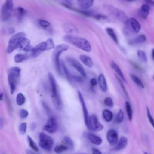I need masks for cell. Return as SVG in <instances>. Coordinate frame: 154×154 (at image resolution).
Instances as JSON below:
<instances>
[{
  "label": "cell",
  "instance_id": "1",
  "mask_svg": "<svg viewBox=\"0 0 154 154\" xmlns=\"http://www.w3.org/2000/svg\"><path fill=\"white\" fill-rule=\"evenodd\" d=\"M64 40L66 42L72 44L75 46L87 52H90L91 50V46L90 42L83 37L74 36L72 35H67L64 36Z\"/></svg>",
  "mask_w": 154,
  "mask_h": 154
},
{
  "label": "cell",
  "instance_id": "2",
  "mask_svg": "<svg viewBox=\"0 0 154 154\" xmlns=\"http://www.w3.org/2000/svg\"><path fill=\"white\" fill-rule=\"evenodd\" d=\"M55 45L54 41L52 38H48L46 41L40 42L38 45H37L33 47L31 52V56L33 58H36L38 56L40 55V54L46 51L51 50L53 48H54Z\"/></svg>",
  "mask_w": 154,
  "mask_h": 154
},
{
  "label": "cell",
  "instance_id": "3",
  "mask_svg": "<svg viewBox=\"0 0 154 154\" xmlns=\"http://www.w3.org/2000/svg\"><path fill=\"white\" fill-rule=\"evenodd\" d=\"M20 75V69L18 67H13L9 69L8 81L10 86V93L13 94L16 89Z\"/></svg>",
  "mask_w": 154,
  "mask_h": 154
},
{
  "label": "cell",
  "instance_id": "4",
  "mask_svg": "<svg viewBox=\"0 0 154 154\" xmlns=\"http://www.w3.org/2000/svg\"><path fill=\"white\" fill-rule=\"evenodd\" d=\"M69 46L67 45L62 43V44H60V45H58V46H57L55 48L54 51L53 52L52 59H53L56 70L60 74H61V71H62L61 63L60 61V56L63 52L69 49Z\"/></svg>",
  "mask_w": 154,
  "mask_h": 154
},
{
  "label": "cell",
  "instance_id": "5",
  "mask_svg": "<svg viewBox=\"0 0 154 154\" xmlns=\"http://www.w3.org/2000/svg\"><path fill=\"white\" fill-rule=\"evenodd\" d=\"M125 24L123 32L126 35L137 34L140 31L141 25L135 18L128 19Z\"/></svg>",
  "mask_w": 154,
  "mask_h": 154
},
{
  "label": "cell",
  "instance_id": "6",
  "mask_svg": "<svg viewBox=\"0 0 154 154\" xmlns=\"http://www.w3.org/2000/svg\"><path fill=\"white\" fill-rule=\"evenodd\" d=\"M103 7L111 15L122 22L125 23L128 19L126 14L123 11L114 6L110 5H104Z\"/></svg>",
  "mask_w": 154,
  "mask_h": 154
},
{
  "label": "cell",
  "instance_id": "7",
  "mask_svg": "<svg viewBox=\"0 0 154 154\" xmlns=\"http://www.w3.org/2000/svg\"><path fill=\"white\" fill-rule=\"evenodd\" d=\"M24 37H25V34L23 32H17L15 34H14L9 40L8 45H7V51L8 54L11 53L13 52L14 49L17 48L19 43L23 39Z\"/></svg>",
  "mask_w": 154,
  "mask_h": 154
},
{
  "label": "cell",
  "instance_id": "8",
  "mask_svg": "<svg viewBox=\"0 0 154 154\" xmlns=\"http://www.w3.org/2000/svg\"><path fill=\"white\" fill-rule=\"evenodd\" d=\"M39 146L43 149L49 151L54 146V140L46 134L41 132L39 135Z\"/></svg>",
  "mask_w": 154,
  "mask_h": 154
},
{
  "label": "cell",
  "instance_id": "9",
  "mask_svg": "<svg viewBox=\"0 0 154 154\" xmlns=\"http://www.w3.org/2000/svg\"><path fill=\"white\" fill-rule=\"evenodd\" d=\"M13 0H5L1 10V19L2 21H6L10 18L13 11Z\"/></svg>",
  "mask_w": 154,
  "mask_h": 154
},
{
  "label": "cell",
  "instance_id": "10",
  "mask_svg": "<svg viewBox=\"0 0 154 154\" xmlns=\"http://www.w3.org/2000/svg\"><path fill=\"white\" fill-rule=\"evenodd\" d=\"M87 128L94 131H99L102 130L103 126L99 123L97 116L95 114H93L89 117Z\"/></svg>",
  "mask_w": 154,
  "mask_h": 154
},
{
  "label": "cell",
  "instance_id": "11",
  "mask_svg": "<svg viewBox=\"0 0 154 154\" xmlns=\"http://www.w3.org/2000/svg\"><path fill=\"white\" fill-rule=\"evenodd\" d=\"M58 127L57 122L55 117H51L44 126V129L49 133H54Z\"/></svg>",
  "mask_w": 154,
  "mask_h": 154
},
{
  "label": "cell",
  "instance_id": "12",
  "mask_svg": "<svg viewBox=\"0 0 154 154\" xmlns=\"http://www.w3.org/2000/svg\"><path fill=\"white\" fill-rule=\"evenodd\" d=\"M78 97H79V99L81 106H82V109L83 110L84 122H85V125L87 126L88 124V120H89V117H90L88 116V113L87 108V106H86L85 102V100L84 99L83 96H82V94H81V93L79 91H78Z\"/></svg>",
  "mask_w": 154,
  "mask_h": 154
},
{
  "label": "cell",
  "instance_id": "13",
  "mask_svg": "<svg viewBox=\"0 0 154 154\" xmlns=\"http://www.w3.org/2000/svg\"><path fill=\"white\" fill-rule=\"evenodd\" d=\"M106 138L111 146H115L118 142V134L117 132L114 129H110L106 134Z\"/></svg>",
  "mask_w": 154,
  "mask_h": 154
},
{
  "label": "cell",
  "instance_id": "14",
  "mask_svg": "<svg viewBox=\"0 0 154 154\" xmlns=\"http://www.w3.org/2000/svg\"><path fill=\"white\" fill-rule=\"evenodd\" d=\"M69 61L71 64V65L80 73V75L82 76L84 78L86 77L85 70L80 63H79L78 61H76L73 58H69Z\"/></svg>",
  "mask_w": 154,
  "mask_h": 154
},
{
  "label": "cell",
  "instance_id": "15",
  "mask_svg": "<svg viewBox=\"0 0 154 154\" xmlns=\"http://www.w3.org/2000/svg\"><path fill=\"white\" fill-rule=\"evenodd\" d=\"M32 48L33 47L31 46L29 40H28L26 37H24L23 39H22L17 47V49L26 52L31 51Z\"/></svg>",
  "mask_w": 154,
  "mask_h": 154
},
{
  "label": "cell",
  "instance_id": "16",
  "mask_svg": "<svg viewBox=\"0 0 154 154\" xmlns=\"http://www.w3.org/2000/svg\"><path fill=\"white\" fill-rule=\"evenodd\" d=\"M48 79L51 85V94L52 96H55L58 95V91H57V82L55 81V79L54 76V75L51 73H48Z\"/></svg>",
  "mask_w": 154,
  "mask_h": 154
},
{
  "label": "cell",
  "instance_id": "17",
  "mask_svg": "<svg viewBox=\"0 0 154 154\" xmlns=\"http://www.w3.org/2000/svg\"><path fill=\"white\" fill-rule=\"evenodd\" d=\"M87 137L88 140L91 142L93 144L99 146L102 143V140L101 138H100L99 136H97L93 134L89 133L87 135Z\"/></svg>",
  "mask_w": 154,
  "mask_h": 154
},
{
  "label": "cell",
  "instance_id": "18",
  "mask_svg": "<svg viewBox=\"0 0 154 154\" xmlns=\"http://www.w3.org/2000/svg\"><path fill=\"white\" fill-rule=\"evenodd\" d=\"M128 144V139L126 137H120L119 141L116 144V147H114V149L116 150H120L125 148Z\"/></svg>",
  "mask_w": 154,
  "mask_h": 154
},
{
  "label": "cell",
  "instance_id": "19",
  "mask_svg": "<svg viewBox=\"0 0 154 154\" xmlns=\"http://www.w3.org/2000/svg\"><path fill=\"white\" fill-rule=\"evenodd\" d=\"M98 82H99V85L100 90L105 92L107 90V83L106 79L103 74H100L98 78Z\"/></svg>",
  "mask_w": 154,
  "mask_h": 154
},
{
  "label": "cell",
  "instance_id": "20",
  "mask_svg": "<svg viewBox=\"0 0 154 154\" xmlns=\"http://www.w3.org/2000/svg\"><path fill=\"white\" fill-rule=\"evenodd\" d=\"M63 28L67 34H74L78 32L77 28L71 23H65L63 25Z\"/></svg>",
  "mask_w": 154,
  "mask_h": 154
},
{
  "label": "cell",
  "instance_id": "21",
  "mask_svg": "<svg viewBox=\"0 0 154 154\" xmlns=\"http://www.w3.org/2000/svg\"><path fill=\"white\" fill-rule=\"evenodd\" d=\"M80 60L87 67H91L93 66V61L92 60V59L85 55H81L80 57Z\"/></svg>",
  "mask_w": 154,
  "mask_h": 154
},
{
  "label": "cell",
  "instance_id": "22",
  "mask_svg": "<svg viewBox=\"0 0 154 154\" xmlns=\"http://www.w3.org/2000/svg\"><path fill=\"white\" fill-rule=\"evenodd\" d=\"M94 2V0H78L79 5L83 9L90 8Z\"/></svg>",
  "mask_w": 154,
  "mask_h": 154
},
{
  "label": "cell",
  "instance_id": "23",
  "mask_svg": "<svg viewBox=\"0 0 154 154\" xmlns=\"http://www.w3.org/2000/svg\"><path fill=\"white\" fill-rule=\"evenodd\" d=\"M146 37L143 34H141L131 40L129 42V43L130 45H136V44L144 43V42H146Z\"/></svg>",
  "mask_w": 154,
  "mask_h": 154
},
{
  "label": "cell",
  "instance_id": "24",
  "mask_svg": "<svg viewBox=\"0 0 154 154\" xmlns=\"http://www.w3.org/2000/svg\"><path fill=\"white\" fill-rule=\"evenodd\" d=\"M149 11H150V7L149 5H147V4L143 5L141 7V8L140 10V14L141 17L143 18L144 19H146L149 15Z\"/></svg>",
  "mask_w": 154,
  "mask_h": 154
},
{
  "label": "cell",
  "instance_id": "25",
  "mask_svg": "<svg viewBox=\"0 0 154 154\" xmlns=\"http://www.w3.org/2000/svg\"><path fill=\"white\" fill-rule=\"evenodd\" d=\"M111 66L112 69L116 72V73L118 75V76L120 77V78L122 79L123 81H126L125 78V76H124V75H123V72H122L121 69H120V67L117 66V64H116L114 62L111 61Z\"/></svg>",
  "mask_w": 154,
  "mask_h": 154
},
{
  "label": "cell",
  "instance_id": "26",
  "mask_svg": "<svg viewBox=\"0 0 154 154\" xmlns=\"http://www.w3.org/2000/svg\"><path fill=\"white\" fill-rule=\"evenodd\" d=\"M52 100L56 109L60 110L62 108V102L59 94L55 96H52Z\"/></svg>",
  "mask_w": 154,
  "mask_h": 154
},
{
  "label": "cell",
  "instance_id": "27",
  "mask_svg": "<svg viewBox=\"0 0 154 154\" xmlns=\"http://www.w3.org/2000/svg\"><path fill=\"white\" fill-rule=\"evenodd\" d=\"M37 24L42 28L44 29H49L50 28H51V23L46 20H44V19H38L37 21Z\"/></svg>",
  "mask_w": 154,
  "mask_h": 154
},
{
  "label": "cell",
  "instance_id": "28",
  "mask_svg": "<svg viewBox=\"0 0 154 154\" xmlns=\"http://www.w3.org/2000/svg\"><path fill=\"white\" fill-rule=\"evenodd\" d=\"M106 32H107L108 35L112 38V40L117 44H118V38L117 36L114 31V30L112 28H106Z\"/></svg>",
  "mask_w": 154,
  "mask_h": 154
},
{
  "label": "cell",
  "instance_id": "29",
  "mask_svg": "<svg viewBox=\"0 0 154 154\" xmlns=\"http://www.w3.org/2000/svg\"><path fill=\"white\" fill-rule=\"evenodd\" d=\"M102 116L104 120L107 122H111L113 118L112 112L108 109H104L102 112Z\"/></svg>",
  "mask_w": 154,
  "mask_h": 154
},
{
  "label": "cell",
  "instance_id": "30",
  "mask_svg": "<svg viewBox=\"0 0 154 154\" xmlns=\"http://www.w3.org/2000/svg\"><path fill=\"white\" fill-rule=\"evenodd\" d=\"M27 55L23 54H17L14 57V61L17 63H22L27 59Z\"/></svg>",
  "mask_w": 154,
  "mask_h": 154
},
{
  "label": "cell",
  "instance_id": "31",
  "mask_svg": "<svg viewBox=\"0 0 154 154\" xmlns=\"http://www.w3.org/2000/svg\"><path fill=\"white\" fill-rule=\"evenodd\" d=\"M137 55L138 59L143 63H146L147 61V57L146 53L142 50H138L137 51Z\"/></svg>",
  "mask_w": 154,
  "mask_h": 154
},
{
  "label": "cell",
  "instance_id": "32",
  "mask_svg": "<svg viewBox=\"0 0 154 154\" xmlns=\"http://www.w3.org/2000/svg\"><path fill=\"white\" fill-rule=\"evenodd\" d=\"M130 76H131V79L134 81V82L135 84H136L138 87H140L141 88H144V85L143 82L141 81V79L138 77H137V76H135L134 75H132V74H131Z\"/></svg>",
  "mask_w": 154,
  "mask_h": 154
},
{
  "label": "cell",
  "instance_id": "33",
  "mask_svg": "<svg viewBox=\"0 0 154 154\" xmlns=\"http://www.w3.org/2000/svg\"><path fill=\"white\" fill-rule=\"evenodd\" d=\"M26 10L23 8L19 7L16 9V14L18 20H20L26 14Z\"/></svg>",
  "mask_w": 154,
  "mask_h": 154
},
{
  "label": "cell",
  "instance_id": "34",
  "mask_svg": "<svg viewBox=\"0 0 154 154\" xmlns=\"http://www.w3.org/2000/svg\"><path fill=\"white\" fill-rule=\"evenodd\" d=\"M125 107H126V113H127L128 119L130 121H131L132 119V110L131 104L129 103V102H128V101L126 102Z\"/></svg>",
  "mask_w": 154,
  "mask_h": 154
},
{
  "label": "cell",
  "instance_id": "35",
  "mask_svg": "<svg viewBox=\"0 0 154 154\" xmlns=\"http://www.w3.org/2000/svg\"><path fill=\"white\" fill-rule=\"evenodd\" d=\"M25 102V97L22 93H19L16 96V103L18 105H23Z\"/></svg>",
  "mask_w": 154,
  "mask_h": 154
},
{
  "label": "cell",
  "instance_id": "36",
  "mask_svg": "<svg viewBox=\"0 0 154 154\" xmlns=\"http://www.w3.org/2000/svg\"><path fill=\"white\" fill-rule=\"evenodd\" d=\"M123 119H124V113L122 109H120L115 118V122L117 123H120L123 120Z\"/></svg>",
  "mask_w": 154,
  "mask_h": 154
},
{
  "label": "cell",
  "instance_id": "37",
  "mask_svg": "<svg viewBox=\"0 0 154 154\" xmlns=\"http://www.w3.org/2000/svg\"><path fill=\"white\" fill-rule=\"evenodd\" d=\"M28 143L30 146V147H31V149L35 151V152H38V148L37 146V144H35V143L33 141V140L31 138V137L28 136Z\"/></svg>",
  "mask_w": 154,
  "mask_h": 154
},
{
  "label": "cell",
  "instance_id": "38",
  "mask_svg": "<svg viewBox=\"0 0 154 154\" xmlns=\"http://www.w3.org/2000/svg\"><path fill=\"white\" fill-rule=\"evenodd\" d=\"M68 147L66 146H63V145H60V146H57L54 148V152L57 153H60L68 149Z\"/></svg>",
  "mask_w": 154,
  "mask_h": 154
},
{
  "label": "cell",
  "instance_id": "39",
  "mask_svg": "<svg viewBox=\"0 0 154 154\" xmlns=\"http://www.w3.org/2000/svg\"><path fill=\"white\" fill-rule=\"evenodd\" d=\"M26 128H27V125L26 123H22L20 124L19 127V132L21 134H25L26 131Z\"/></svg>",
  "mask_w": 154,
  "mask_h": 154
},
{
  "label": "cell",
  "instance_id": "40",
  "mask_svg": "<svg viewBox=\"0 0 154 154\" xmlns=\"http://www.w3.org/2000/svg\"><path fill=\"white\" fill-rule=\"evenodd\" d=\"M64 141L65 143L67 144L68 147L73 148V141L72 140V139L70 137H65L64 138Z\"/></svg>",
  "mask_w": 154,
  "mask_h": 154
},
{
  "label": "cell",
  "instance_id": "41",
  "mask_svg": "<svg viewBox=\"0 0 154 154\" xmlns=\"http://www.w3.org/2000/svg\"><path fill=\"white\" fill-rule=\"evenodd\" d=\"M104 103L106 106H108V107H112L113 106V105H114V103H113V101L112 100V99L111 97H106L105 99H104Z\"/></svg>",
  "mask_w": 154,
  "mask_h": 154
},
{
  "label": "cell",
  "instance_id": "42",
  "mask_svg": "<svg viewBox=\"0 0 154 154\" xmlns=\"http://www.w3.org/2000/svg\"><path fill=\"white\" fill-rule=\"evenodd\" d=\"M147 116L148 119H149L150 124L152 125V126L154 128V119H153L152 116L151 115V114L150 112V111H149V108L147 107Z\"/></svg>",
  "mask_w": 154,
  "mask_h": 154
},
{
  "label": "cell",
  "instance_id": "43",
  "mask_svg": "<svg viewBox=\"0 0 154 154\" xmlns=\"http://www.w3.org/2000/svg\"><path fill=\"white\" fill-rule=\"evenodd\" d=\"M20 117L22 119H25L28 117V112L25 109H21L19 112Z\"/></svg>",
  "mask_w": 154,
  "mask_h": 154
},
{
  "label": "cell",
  "instance_id": "44",
  "mask_svg": "<svg viewBox=\"0 0 154 154\" xmlns=\"http://www.w3.org/2000/svg\"><path fill=\"white\" fill-rule=\"evenodd\" d=\"M4 31H5V32L7 33V34H11V33H13L14 32V29L13 28H5Z\"/></svg>",
  "mask_w": 154,
  "mask_h": 154
},
{
  "label": "cell",
  "instance_id": "45",
  "mask_svg": "<svg viewBox=\"0 0 154 154\" xmlns=\"http://www.w3.org/2000/svg\"><path fill=\"white\" fill-rule=\"evenodd\" d=\"M90 84L92 87H94V86H96L97 85V80L96 78H91L90 79Z\"/></svg>",
  "mask_w": 154,
  "mask_h": 154
},
{
  "label": "cell",
  "instance_id": "46",
  "mask_svg": "<svg viewBox=\"0 0 154 154\" xmlns=\"http://www.w3.org/2000/svg\"><path fill=\"white\" fill-rule=\"evenodd\" d=\"M92 153L93 154H102L100 151L98 149L96 148H93L92 149Z\"/></svg>",
  "mask_w": 154,
  "mask_h": 154
},
{
  "label": "cell",
  "instance_id": "47",
  "mask_svg": "<svg viewBox=\"0 0 154 154\" xmlns=\"http://www.w3.org/2000/svg\"><path fill=\"white\" fill-rule=\"evenodd\" d=\"M144 1H146L147 4L154 5V1L153 0H144Z\"/></svg>",
  "mask_w": 154,
  "mask_h": 154
},
{
  "label": "cell",
  "instance_id": "48",
  "mask_svg": "<svg viewBox=\"0 0 154 154\" xmlns=\"http://www.w3.org/2000/svg\"><path fill=\"white\" fill-rule=\"evenodd\" d=\"M30 128H31V129L32 131L34 130V129H35V128H36V124H35V123H32L31 125Z\"/></svg>",
  "mask_w": 154,
  "mask_h": 154
},
{
  "label": "cell",
  "instance_id": "49",
  "mask_svg": "<svg viewBox=\"0 0 154 154\" xmlns=\"http://www.w3.org/2000/svg\"><path fill=\"white\" fill-rule=\"evenodd\" d=\"M26 154H35V153L30 150H26Z\"/></svg>",
  "mask_w": 154,
  "mask_h": 154
},
{
  "label": "cell",
  "instance_id": "50",
  "mask_svg": "<svg viewBox=\"0 0 154 154\" xmlns=\"http://www.w3.org/2000/svg\"><path fill=\"white\" fill-rule=\"evenodd\" d=\"M3 96H4V93L2 92V93H1V97H0V100H1V101H2V100H3Z\"/></svg>",
  "mask_w": 154,
  "mask_h": 154
},
{
  "label": "cell",
  "instance_id": "51",
  "mask_svg": "<svg viewBox=\"0 0 154 154\" xmlns=\"http://www.w3.org/2000/svg\"><path fill=\"white\" fill-rule=\"evenodd\" d=\"M152 58H153V59L154 60V49L152 50Z\"/></svg>",
  "mask_w": 154,
  "mask_h": 154
},
{
  "label": "cell",
  "instance_id": "52",
  "mask_svg": "<svg viewBox=\"0 0 154 154\" xmlns=\"http://www.w3.org/2000/svg\"><path fill=\"white\" fill-rule=\"evenodd\" d=\"M144 154H148V153H147V152H145V153H144Z\"/></svg>",
  "mask_w": 154,
  "mask_h": 154
},
{
  "label": "cell",
  "instance_id": "53",
  "mask_svg": "<svg viewBox=\"0 0 154 154\" xmlns=\"http://www.w3.org/2000/svg\"><path fill=\"white\" fill-rule=\"evenodd\" d=\"M127 1H134V0H127Z\"/></svg>",
  "mask_w": 154,
  "mask_h": 154
},
{
  "label": "cell",
  "instance_id": "54",
  "mask_svg": "<svg viewBox=\"0 0 154 154\" xmlns=\"http://www.w3.org/2000/svg\"><path fill=\"white\" fill-rule=\"evenodd\" d=\"M153 79H154V76H153Z\"/></svg>",
  "mask_w": 154,
  "mask_h": 154
}]
</instances>
